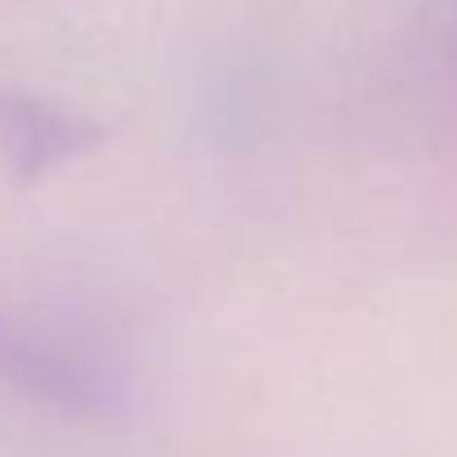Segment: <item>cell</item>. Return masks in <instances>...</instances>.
I'll return each instance as SVG.
<instances>
[{"label":"cell","instance_id":"6da1fadb","mask_svg":"<svg viewBox=\"0 0 457 457\" xmlns=\"http://www.w3.org/2000/svg\"><path fill=\"white\" fill-rule=\"evenodd\" d=\"M0 381L81 421H112L130 408V381L112 359L10 310H0Z\"/></svg>","mask_w":457,"mask_h":457},{"label":"cell","instance_id":"7a4b0ae2","mask_svg":"<svg viewBox=\"0 0 457 457\" xmlns=\"http://www.w3.org/2000/svg\"><path fill=\"white\" fill-rule=\"evenodd\" d=\"M104 144V126L28 90H0V162L14 184H41Z\"/></svg>","mask_w":457,"mask_h":457}]
</instances>
